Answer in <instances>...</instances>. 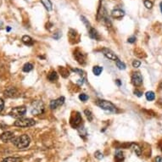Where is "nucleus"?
<instances>
[{
  "label": "nucleus",
  "mask_w": 162,
  "mask_h": 162,
  "mask_svg": "<svg viewBox=\"0 0 162 162\" xmlns=\"http://www.w3.org/2000/svg\"><path fill=\"white\" fill-rule=\"evenodd\" d=\"M11 142L15 145L16 146L18 149L22 150V149H25V148H27L29 146L31 139H30L28 135L23 134V135H21L20 137H15Z\"/></svg>",
  "instance_id": "nucleus-1"
},
{
  "label": "nucleus",
  "mask_w": 162,
  "mask_h": 162,
  "mask_svg": "<svg viewBox=\"0 0 162 162\" xmlns=\"http://www.w3.org/2000/svg\"><path fill=\"white\" fill-rule=\"evenodd\" d=\"M96 105L99 106L100 109L110 111V112H116V107L114 104H112L110 101L104 100H99L96 101Z\"/></svg>",
  "instance_id": "nucleus-2"
},
{
  "label": "nucleus",
  "mask_w": 162,
  "mask_h": 162,
  "mask_svg": "<svg viewBox=\"0 0 162 162\" xmlns=\"http://www.w3.org/2000/svg\"><path fill=\"white\" fill-rule=\"evenodd\" d=\"M36 124V121H34L33 119L31 118H20L17 119L16 121H15L14 126L18 127H32Z\"/></svg>",
  "instance_id": "nucleus-3"
},
{
  "label": "nucleus",
  "mask_w": 162,
  "mask_h": 162,
  "mask_svg": "<svg viewBox=\"0 0 162 162\" xmlns=\"http://www.w3.org/2000/svg\"><path fill=\"white\" fill-rule=\"evenodd\" d=\"M44 104L42 101L37 100V101H34L33 103L32 104V109H31V112L34 116H38V115H41L42 113L44 112Z\"/></svg>",
  "instance_id": "nucleus-4"
},
{
  "label": "nucleus",
  "mask_w": 162,
  "mask_h": 162,
  "mask_svg": "<svg viewBox=\"0 0 162 162\" xmlns=\"http://www.w3.org/2000/svg\"><path fill=\"white\" fill-rule=\"evenodd\" d=\"M25 113H26V108L25 106H19V107L13 108L9 112V116L15 119H20L25 116Z\"/></svg>",
  "instance_id": "nucleus-5"
},
{
  "label": "nucleus",
  "mask_w": 162,
  "mask_h": 162,
  "mask_svg": "<svg viewBox=\"0 0 162 162\" xmlns=\"http://www.w3.org/2000/svg\"><path fill=\"white\" fill-rule=\"evenodd\" d=\"M82 122H83V118L81 116L80 113L76 112V115H73L71 118V125L72 127L74 128H78L79 127L82 126Z\"/></svg>",
  "instance_id": "nucleus-6"
},
{
  "label": "nucleus",
  "mask_w": 162,
  "mask_h": 162,
  "mask_svg": "<svg viewBox=\"0 0 162 162\" xmlns=\"http://www.w3.org/2000/svg\"><path fill=\"white\" fill-rule=\"evenodd\" d=\"M132 83L135 87H139L143 83V76L139 72H134L132 76Z\"/></svg>",
  "instance_id": "nucleus-7"
},
{
  "label": "nucleus",
  "mask_w": 162,
  "mask_h": 162,
  "mask_svg": "<svg viewBox=\"0 0 162 162\" xmlns=\"http://www.w3.org/2000/svg\"><path fill=\"white\" fill-rule=\"evenodd\" d=\"M65 97H59L58 98L57 100H52L51 102H50L49 104V107L50 109H52V110H55V109L59 108V106H61L64 104L65 103Z\"/></svg>",
  "instance_id": "nucleus-8"
},
{
  "label": "nucleus",
  "mask_w": 162,
  "mask_h": 162,
  "mask_svg": "<svg viewBox=\"0 0 162 162\" xmlns=\"http://www.w3.org/2000/svg\"><path fill=\"white\" fill-rule=\"evenodd\" d=\"M15 137V134L12 133V132H9V131H7V132H4L1 135H0V139L4 143H8L9 141H12L13 138Z\"/></svg>",
  "instance_id": "nucleus-9"
},
{
  "label": "nucleus",
  "mask_w": 162,
  "mask_h": 162,
  "mask_svg": "<svg viewBox=\"0 0 162 162\" xmlns=\"http://www.w3.org/2000/svg\"><path fill=\"white\" fill-rule=\"evenodd\" d=\"M102 52H103V54L104 55L109 59H110V60H113V61H116L118 59V57H117V55L113 51H111L110 49H102Z\"/></svg>",
  "instance_id": "nucleus-10"
},
{
  "label": "nucleus",
  "mask_w": 162,
  "mask_h": 162,
  "mask_svg": "<svg viewBox=\"0 0 162 162\" xmlns=\"http://www.w3.org/2000/svg\"><path fill=\"white\" fill-rule=\"evenodd\" d=\"M125 15V12L121 9V8H116V9H113L112 12H111V16L114 19H118L120 20L122 17Z\"/></svg>",
  "instance_id": "nucleus-11"
},
{
  "label": "nucleus",
  "mask_w": 162,
  "mask_h": 162,
  "mask_svg": "<svg viewBox=\"0 0 162 162\" xmlns=\"http://www.w3.org/2000/svg\"><path fill=\"white\" fill-rule=\"evenodd\" d=\"M74 57L76 59V61L81 64V65H84L86 62V56L82 53V52H78L76 51L74 54Z\"/></svg>",
  "instance_id": "nucleus-12"
},
{
  "label": "nucleus",
  "mask_w": 162,
  "mask_h": 162,
  "mask_svg": "<svg viewBox=\"0 0 162 162\" xmlns=\"http://www.w3.org/2000/svg\"><path fill=\"white\" fill-rule=\"evenodd\" d=\"M17 93H18V91L15 87H9L4 91V95L8 98H14L17 96Z\"/></svg>",
  "instance_id": "nucleus-13"
},
{
  "label": "nucleus",
  "mask_w": 162,
  "mask_h": 162,
  "mask_svg": "<svg viewBox=\"0 0 162 162\" xmlns=\"http://www.w3.org/2000/svg\"><path fill=\"white\" fill-rule=\"evenodd\" d=\"M88 34H89V37L92 38V39H95V40H98L100 41V36L98 31L93 28V27H91L90 29H88Z\"/></svg>",
  "instance_id": "nucleus-14"
},
{
  "label": "nucleus",
  "mask_w": 162,
  "mask_h": 162,
  "mask_svg": "<svg viewBox=\"0 0 162 162\" xmlns=\"http://www.w3.org/2000/svg\"><path fill=\"white\" fill-rule=\"evenodd\" d=\"M21 41H22V42H23L25 45L32 46L34 44V42L33 40H32V38H31L30 36H27V35L23 36L22 38H21Z\"/></svg>",
  "instance_id": "nucleus-15"
},
{
  "label": "nucleus",
  "mask_w": 162,
  "mask_h": 162,
  "mask_svg": "<svg viewBox=\"0 0 162 162\" xmlns=\"http://www.w3.org/2000/svg\"><path fill=\"white\" fill-rule=\"evenodd\" d=\"M41 3L48 11H51L53 9V4L50 0H41Z\"/></svg>",
  "instance_id": "nucleus-16"
},
{
  "label": "nucleus",
  "mask_w": 162,
  "mask_h": 162,
  "mask_svg": "<svg viewBox=\"0 0 162 162\" xmlns=\"http://www.w3.org/2000/svg\"><path fill=\"white\" fill-rule=\"evenodd\" d=\"M115 160L116 162H122L124 160V155L121 150H117L116 155H115Z\"/></svg>",
  "instance_id": "nucleus-17"
},
{
  "label": "nucleus",
  "mask_w": 162,
  "mask_h": 162,
  "mask_svg": "<svg viewBox=\"0 0 162 162\" xmlns=\"http://www.w3.org/2000/svg\"><path fill=\"white\" fill-rule=\"evenodd\" d=\"M48 79L49 80L50 82H55V81H57L58 80V74H57V72L56 71H51L49 74L48 75Z\"/></svg>",
  "instance_id": "nucleus-18"
},
{
  "label": "nucleus",
  "mask_w": 162,
  "mask_h": 162,
  "mask_svg": "<svg viewBox=\"0 0 162 162\" xmlns=\"http://www.w3.org/2000/svg\"><path fill=\"white\" fill-rule=\"evenodd\" d=\"M131 148L133 149V151L135 152V154H137V156H140V155H141L142 150L141 148L137 145V144H136V143H132V144H131Z\"/></svg>",
  "instance_id": "nucleus-19"
},
{
  "label": "nucleus",
  "mask_w": 162,
  "mask_h": 162,
  "mask_svg": "<svg viewBox=\"0 0 162 162\" xmlns=\"http://www.w3.org/2000/svg\"><path fill=\"white\" fill-rule=\"evenodd\" d=\"M103 71V67L100 66H95L93 68V72L95 76H100Z\"/></svg>",
  "instance_id": "nucleus-20"
},
{
  "label": "nucleus",
  "mask_w": 162,
  "mask_h": 162,
  "mask_svg": "<svg viewBox=\"0 0 162 162\" xmlns=\"http://www.w3.org/2000/svg\"><path fill=\"white\" fill-rule=\"evenodd\" d=\"M146 99L148 101H153L155 99V94H154V92L152 91H149L146 93Z\"/></svg>",
  "instance_id": "nucleus-21"
},
{
  "label": "nucleus",
  "mask_w": 162,
  "mask_h": 162,
  "mask_svg": "<svg viewBox=\"0 0 162 162\" xmlns=\"http://www.w3.org/2000/svg\"><path fill=\"white\" fill-rule=\"evenodd\" d=\"M21 160L17 157H7V158L4 159L2 162H21Z\"/></svg>",
  "instance_id": "nucleus-22"
},
{
  "label": "nucleus",
  "mask_w": 162,
  "mask_h": 162,
  "mask_svg": "<svg viewBox=\"0 0 162 162\" xmlns=\"http://www.w3.org/2000/svg\"><path fill=\"white\" fill-rule=\"evenodd\" d=\"M32 69H33V65L31 64V63H26L23 66V71L24 72H29V71H32Z\"/></svg>",
  "instance_id": "nucleus-23"
},
{
  "label": "nucleus",
  "mask_w": 162,
  "mask_h": 162,
  "mask_svg": "<svg viewBox=\"0 0 162 162\" xmlns=\"http://www.w3.org/2000/svg\"><path fill=\"white\" fill-rule=\"evenodd\" d=\"M84 114L87 117V119L88 120V121H92L93 119V113L90 110H84Z\"/></svg>",
  "instance_id": "nucleus-24"
},
{
  "label": "nucleus",
  "mask_w": 162,
  "mask_h": 162,
  "mask_svg": "<svg viewBox=\"0 0 162 162\" xmlns=\"http://www.w3.org/2000/svg\"><path fill=\"white\" fill-rule=\"evenodd\" d=\"M154 0H143V4L145 5V7L147 8H152V7L154 6Z\"/></svg>",
  "instance_id": "nucleus-25"
},
{
  "label": "nucleus",
  "mask_w": 162,
  "mask_h": 162,
  "mask_svg": "<svg viewBox=\"0 0 162 162\" xmlns=\"http://www.w3.org/2000/svg\"><path fill=\"white\" fill-rule=\"evenodd\" d=\"M116 66L120 69V70H125L126 69V65L125 63H123L122 61H121L119 59L116 60Z\"/></svg>",
  "instance_id": "nucleus-26"
},
{
  "label": "nucleus",
  "mask_w": 162,
  "mask_h": 162,
  "mask_svg": "<svg viewBox=\"0 0 162 162\" xmlns=\"http://www.w3.org/2000/svg\"><path fill=\"white\" fill-rule=\"evenodd\" d=\"M81 20H82V21H83V23H84V25H86V27L87 28V30L90 29V28H91L92 26H91V25H90V23L88 22V21H87V20L86 19V18H85V17L81 16Z\"/></svg>",
  "instance_id": "nucleus-27"
},
{
  "label": "nucleus",
  "mask_w": 162,
  "mask_h": 162,
  "mask_svg": "<svg viewBox=\"0 0 162 162\" xmlns=\"http://www.w3.org/2000/svg\"><path fill=\"white\" fill-rule=\"evenodd\" d=\"M79 99L81 101H83V102H86L88 99H89V97L87 95V94H85V93H81L79 95Z\"/></svg>",
  "instance_id": "nucleus-28"
},
{
  "label": "nucleus",
  "mask_w": 162,
  "mask_h": 162,
  "mask_svg": "<svg viewBox=\"0 0 162 162\" xmlns=\"http://www.w3.org/2000/svg\"><path fill=\"white\" fill-rule=\"evenodd\" d=\"M61 36H62V32L58 31V32H56L53 35V38H54L55 40H59V38H61Z\"/></svg>",
  "instance_id": "nucleus-29"
},
{
  "label": "nucleus",
  "mask_w": 162,
  "mask_h": 162,
  "mask_svg": "<svg viewBox=\"0 0 162 162\" xmlns=\"http://www.w3.org/2000/svg\"><path fill=\"white\" fill-rule=\"evenodd\" d=\"M94 155H95V157L98 159V160H102V159L104 158V154H102L100 151H96Z\"/></svg>",
  "instance_id": "nucleus-30"
},
{
  "label": "nucleus",
  "mask_w": 162,
  "mask_h": 162,
  "mask_svg": "<svg viewBox=\"0 0 162 162\" xmlns=\"http://www.w3.org/2000/svg\"><path fill=\"white\" fill-rule=\"evenodd\" d=\"M140 65H141V62L139 61V60H133V66L134 68H137V67L140 66Z\"/></svg>",
  "instance_id": "nucleus-31"
},
{
  "label": "nucleus",
  "mask_w": 162,
  "mask_h": 162,
  "mask_svg": "<svg viewBox=\"0 0 162 162\" xmlns=\"http://www.w3.org/2000/svg\"><path fill=\"white\" fill-rule=\"evenodd\" d=\"M127 42H130V43H134V42H136V37H134V36L130 37V38H128Z\"/></svg>",
  "instance_id": "nucleus-32"
},
{
  "label": "nucleus",
  "mask_w": 162,
  "mask_h": 162,
  "mask_svg": "<svg viewBox=\"0 0 162 162\" xmlns=\"http://www.w3.org/2000/svg\"><path fill=\"white\" fill-rule=\"evenodd\" d=\"M4 107V100H2V99H0V112L3 110V109Z\"/></svg>",
  "instance_id": "nucleus-33"
},
{
  "label": "nucleus",
  "mask_w": 162,
  "mask_h": 162,
  "mask_svg": "<svg viewBox=\"0 0 162 162\" xmlns=\"http://www.w3.org/2000/svg\"><path fill=\"white\" fill-rule=\"evenodd\" d=\"M134 93H135L137 97H141L142 94H143V93H142L141 91H139V90H137V89H136V90L134 91Z\"/></svg>",
  "instance_id": "nucleus-34"
},
{
  "label": "nucleus",
  "mask_w": 162,
  "mask_h": 162,
  "mask_svg": "<svg viewBox=\"0 0 162 162\" xmlns=\"http://www.w3.org/2000/svg\"><path fill=\"white\" fill-rule=\"evenodd\" d=\"M155 162H162V157H160V156L156 157V159H155Z\"/></svg>",
  "instance_id": "nucleus-35"
},
{
  "label": "nucleus",
  "mask_w": 162,
  "mask_h": 162,
  "mask_svg": "<svg viewBox=\"0 0 162 162\" xmlns=\"http://www.w3.org/2000/svg\"><path fill=\"white\" fill-rule=\"evenodd\" d=\"M116 84H117V85H118V86H119V87H120V86H121V81H120V80H119V79L116 80Z\"/></svg>",
  "instance_id": "nucleus-36"
},
{
  "label": "nucleus",
  "mask_w": 162,
  "mask_h": 162,
  "mask_svg": "<svg viewBox=\"0 0 162 162\" xmlns=\"http://www.w3.org/2000/svg\"><path fill=\"white\" fill-rule=\"evenodd\" d=\"M10 30H11V28H10L9 26H8V27H6V31H7V32H10Z\"/></svg>",
  "instance_id": "nucleus-37"
},
{
  "label": "nucleus",
  "mask_w": 162,
  "mask_h": 162,
  "mask_svg": "<svg viewBox=\"0 0 162 162\" xmlns=\"http://www.w3.org/2000/svg\"><path fill=\"white\" fill-rule=\"evenodd\" d=\"M160 10H161V13H162V2L160 4Z\"/></svg>",
  "instance_id": "nucleus-38"
},
{
  "label": "nucleus",
  "mask_w": 162,
  "mask_h": 162,
  "mask_svg": "<svg viewBox=\"0 0 162 162\" xmlns=\"http://www.w3.org/2000/svg\"><path fill=\"white\" fill-rule=\"evenodd\" d=\"M161 150H162V149H161Z\"/></svg>",
  "instance_id": "nucleus-39"
},
{
  "label": "nucleus",
  "mask_w": 162,
  "mask_h": 162,
  "mask_svg": "<svg viewBox=\"0 0 162 162\" xmlns=\"http://www.w3.org/2000/svg\"><path fill=\"white\" fill-rule=\"evenodd\" d=\"M161 86H162V85H161Z\"/></svg>",
  "instance_id": "nucleus-40"
}]
</instances>
